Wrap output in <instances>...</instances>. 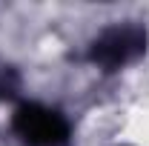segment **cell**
<instances>
[{"label":"cell","mask_w":149,"mask_h":146,"mask_svg":"<svg viewBox=\"0 0 149 146\" xmlns=\"http://www.w3.org/2000/svg\"><path fill=\"white\" fill-rule=\"evenodd\" d=\"M146 43H149V35L143 26H138V23H118V26L103 29L92 40L89 60L95 66L106 69V72H118V69H123V66H129L138 57L146 55Z\"/></svg>","instance_id":"obj_1"},{"label":"cell","mask_w":149,"mask_h":146,"mask_svg":"<svg viewBox=\"0 0 149 146\" xmlns=\"http://www.w3.org/2000/svg\"><path fill=\"white\" fill-rule=\"evenodd\" d=\"M12 126L17 138L29 146H66L72 126L57 109H49L43 103H20L15 109Z\"/></svg>","instance_id":"obj_2"},{"label":"cell","mask_w":149,"mask_h":146,"mask_svg":"<svg viewBox=\"0 0 149 146\" xmlns=\"http://www.w3.org/2000/svg\"><path fill=\"white\" fill-rule=\"evenodd\" d=\"M15 92H17V74L12 69H0V100L12 97Z\"/></svg>","instance_id":"obj_3"}]
</instances>
